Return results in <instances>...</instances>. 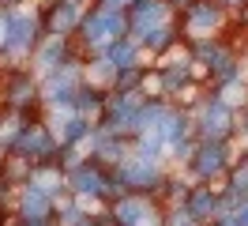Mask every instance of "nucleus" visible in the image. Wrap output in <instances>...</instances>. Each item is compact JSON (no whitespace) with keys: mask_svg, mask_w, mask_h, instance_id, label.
I'll list each match as a JSON object with an SVG mask.
<instances>
[{"mask_svg":"<svg viewBox=\"0 0 248 226\" xmlns=\"http://www.w3.org/2000/svg\"><path fill=\"white\" fill-rule=\"evenodd\" d=\"M76 185L83 189V192H102V177H98L94 170H79V174H76Z\"/></svg>","mask_w":248,"mask_h":226,"instance_id":"obj_6","label":"nucleus"},{"mask_svg":"<svg viewBox=\"0 0 248 226\" xmlns=\"http://www.w3.org/2000/svg\"><path fill=\"white\" fill-rule=\"evenodd\" d=\"M46 211H49V204H46V196L38 192V189H31V192L23 196V215H27V219H42Z\"/></svg>","mask_w":248,"mask_h":226,"instance_id":"obj_4","label":"nucleus"},{"mask_svg":"<svg viewBox=\"0 0 248 226\" xmlns=\"http://www.w3.org/2000/svg\"><path fill=\"white\" fill-rule=\"evenodd\" d=\"M245 226H248V211H245Z\"/></svg>","mask_w":248,"mask_h":226,"instance_id":"obj_13","label":"nucleus"},{"mask_svg":"<svg viewBox=\"0 0 248 226\" xmlns=\"http://www.w3.org/2000/svg\"><path fill=\"white\" fill-rule=\"evenodd\" d=\"M4 42L12 49V57H23L27 53V45L34 42V15H16L8 30H4Z\"/></svg>","mask_w":248,"mask_h":226,"instance_id":"obj_1","label":"nucleus"},{"mask_svg":"<svg viewBox=\"0 0 248 226\" xmlns=\"http://www.w3.org/2000/svg\"><path fill=\"white\" fill-rule=\"evenodd\" d=\"M192 23H196V27H215V23H218V15L215 12H211V8H200V12H196V15H192Z\"/></svg>","mask_w":248,"mask_h":226,"instance_id":"obj_10","label":"nucleus"},{"mask_svg":"<svg viewBox=\"0 0 248 226\" xmlns=\"http://www.w3.org/2000/svg\"><path fill=\"white\" fill-rule=\"evenodd\" d=\"M109 60H113V64H117V68H128V64H132V49H128V45H113V49H109Z\"/></svg>","mask_w":248,"mask_h":226,"instance_id":"obj_8","label":"nucleus"},{"mask_svg":"<svg viewBox=\"0 0 248 226\" xmlns=\"http://www.w3.org/2000/svg\"><path fill=\"white\" fill-rule=\"evenodd\" d=\"M121 15L117 12H102V15H94L91 23H87V38H91V42H106L109 34H117V30H121Z\"/></svg>","mask_w":248,"mask_h":226,"instance_id":"obj_2","label":"nucleus"},{"mask_svg":"<svg viewBox=\"0 0 248 226\" xmlns=\"http://www.w3.org/2000/svg\"><path fill=\"white\" fill-rule=\"evenodd\" d=\"M124 177H128V181H136V185H147V181H155V166L147 170L143 162H136V166H128V170H124Z\"/></svg>","mask_w":248,"mask_h":226,"instance_id":"obj_7","label":"nucleus"},{"mask_svg":"<svg viewBox=\"0 0 248 226\" xmlns=\"http://www.w3.org/2000/svg\"><path fill=\"white\" fill-rule=\"evenodd\" d=\"M72 19H76V4H64L61 12H57V19H53V27L64 30V27H72Z\"/></svg>","mask_w":248,"mask_h":226,"instance_id":"obj_9","label":"nucleus"},{"mask_svg":"<svg viewBox=\"0 0 248 226\" xmlns=\"http://www.w3.org/2000/svg\"><path fill=\"white\" fill-rule=\"evenodd\" d=\"M218 166H222V147H211V143H207V147L200 151V174H211V170H218Z\"/></svg>","mask_w":248,"mask_h":226,"instance_id":"obj_5","label":"nucleus"},{"mask_svg":"<svg viewBox=\"0 0 248 226\" xmlns=\"http://www.w3.org/2000/svg\"><path fill=\"white\" fill-rule=\"evenodd\" d=\"M109 4H124V0H109Z\"/></svg>","mask_w":248,"mask_h":226,"instance_id":"obj_12","label":"nucleus"},{"mask_svg":"<svg viewBox=\"0 0 248 226\" xmlns=\"http://www.w3.org/2000/svg\"><path fill=\"white\" fill-rule=\"evenodd\" d=\"M19 147L27 151V155H49L53 143H49V136L42 132V128H34V132H23V136H19Z\"/></svg>","mask_w":248,"mask_h":226,"instance_id":"obj_3","label":"nucleus"},{"mask_svg":"<svg viewBox=\"0 0 248 226\" xmlns=\"http://www.w3.org/2000/svg\"><path fill=\"white\" fill-rule=\"evenodd\" d=\"M211 208H215V200H211V196H196V208H192V211L203 215V211H211Z\"/></svg>","mask_w":248,"mask_h":226,"instance_id":"obj_11","label":"nucleus"}]
</instances>
